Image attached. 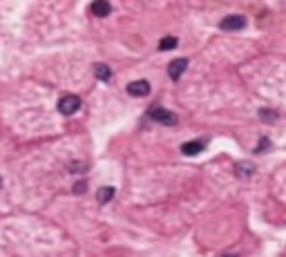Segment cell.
Segmentation results:
<instances>
[{
    "instance_id": "6da1fadb",
    "label": "cell",
    "mask_w": 286,
    "mask_h": 257,
    "mask_svg": "<svg viewBox=\"0 0 286 257\" xmlns=\"http://www.w3.org/2000/svg\"><path fill=\"white\" fill-rule=\"evenodd\" d=\"M150 119L157 121V123H161V125H177V121H179V119H177L175 112L165 110V107H159V105L150 107Z\"/></svg>"
},
{
    "instance_id": "7a4b0ae2",
    "label": "cell",
    "mask_w": 286,
    "mask_h": 257,
    "mask_svg": "<svg viewBox=\"0 0 286 257\" xmlns=\"http://www.w3.org/2000/svg\"><path fill=\"white\" fill-rule=\"evenodd\" d=\"M79 107H81V99L76 94L61 96V101H59V112L61 114L70 116V114H74V112H79Z\"/></svg>"
},
{
    "instance_id": "3957f363",
    "label": "cell",
    "mask_w": 286,
    "mask_h": 257,
    "mask_svg": "<svg viewBox=\"0 0 286 257\" xmlns=\"http://www.w3.org/2000/svg\"><path fill=\"white\" fill-rule=\"evenodd\" d=\"M219 27L226 29V32H237V29H244V27H246V18H244V16H237V14H235V16H226V18H223L221 23H219Z\"/></svg>"
},
{
    "instance_id": "277c9868",
    "label": "cell",
    "mask_w": 286,
    "mask_h": 257,
    "mask_svg": "<svg viewBox=\"0 0 286 257\" xmlns=\"http://www.w3.org/2000/svg\"><path fill=\"white\" fill-rule=\"evenodd\" d=\"M186 70H188V60H186V58H175L173 63L168 65V76L173 81H179L181 74H184Z\"/></svg>"
},
{
    "instance_id": "5b68a950",
    "label": "cell",
    "mask_w": 286,
    "mask_h": 257,
    "mask_svg": "<svg viewBox=\"0 0 286 257\" xmlns=\"http://www.w3.org/2000/svg\"><path fill=\"white\" fill-rule=\"evenodd\" d=\"M130 96H148L150 94V83L148 81H132L128 85Z\"/></svg>"
},
{
    "instance_id": "8992f818",
    "label": "cell",
    "mask_w": 286,
    "mask_h": 257,
    "mask_svg": "<svg viewBox=\"0 0 286 257\" xmlns=\"http://www.w3.org/2000/svg\"><path fill=\"white\" fill-rule=\"evenodd\" d=\"M204 148H206V141H204V139H197V141L184 143V146H181V152H184L186 157H195V154H199Z\"/></svg>"
},
{
    "instance_id": "52a82bcc",
    "label": "cell",
    "mask_w": 286,
    "mask_h": 257,
    "mask_svg": "<svg viewBox=\"0 0 286 257\" xmlns=\"http://www.w3.org/2000/svg\"><path fill=\"white\" fill-rule=\"evenodd\" d=\"M90 12L94 14L96 18H103V16H107V14L112 12V7H110V3H107V0H96V3L90 5Z\"/></svg>"
},
{
    "instance_id": "ba28073f",
    "label": "cell",
    "mask_w": 286,
    "mask_h": 257,
    "mask_svg": "<svg viewBox=\"0 0 286 257\" xmlns=\"http://www.w3.org/2000/svg\"><path fill=\"white\" fill-rule=\"evenodd\" d=\"M112 197H114V188H112V186H103V188H98V192H96L98 204H107V202H112Z\"/></svg>"
},
{
    "instance_id": "9c48e42d",
    "label": "cell",
    "mask_w": 286,
    "mask_h": 257,
    "mask_svg": "<svg viewBox=\"0 0 286 257\" xmlns=\"http://www.w3.org/2000/svg\"><path fill=\"white\" fill-rule=\"evenodd\" d=\"M94 74H96L98 81H110V79H112L110 68H107V65H103V63H96V65H94Z\"/></svg>"
},
{
    "instance_id": "30bf717a",
    "label": "cell",
    "mask_w": 286,
    "mask_h": 257,
    "mask_svg": "<svg viewBox=\"0 0 286 257\" xmlns=\"http://www.w3.org/2000/svg\"><path fill=\"white\" fill-rule=\"evenodd\" d=\"M253 172H255V168L251 166V163H237L235 166V174L237 177H242V179H248Z\"/></svg>"
},
{
    "instance_id": "8fae6325",
    "label": "cell",
    "mask_w": 286,
    "mask_h": 257,
    "mask_svg": "<svg viewBox=\"0 0 286 257\" xmlns=\"http://www.w3.org/2000/svg\"><path fill=\"white\" fill-rule=\"evenodd\" d=\"M177 47V38L175 36H165V38L159 40V49L161 51H168V49H175Z\"/></svg>"
},
{
    "instance_id": "7c38bea8",
    "label": "cell",
    "mask_w": 286,
    "mask_h": 257,
    "mask_svg": "<svg viewBox=\"0 0 286 257\" xmlns=\"http://www.w3.org/2000/svg\"><path fill=\"white\" fill-rule=\"evenodd\" d=\"M259 119L262 121H277V112H273V110H266V107H264V110H259Z\"/></svg>"
},
{
    "instance_id": "4fadbf2b",
    "label": "cell",
    "mask_w": 286,
    "mask_h": 257,
    "mask_svg": "<svg viewBox=\"0 0 286 257\" xmlns=\"http://www.w3.org/2000/svg\"><path fill=\"white\" fill-rule=\"evenodd\" d=\"M87 168V163L83 161H76V163H70V172H83Z\"/></svg>"
},
{
    "instance_id": "5bb4252c",
    "label": "cell",
    "mask_w": 286,
    "mask_h": 257,
    "mask_svg": "<svg viewBox=\"0 0 286 257\" xmlns=\"http://www.w3.org/2000/svg\"><path fill=\"white\" fill-rule=\"evenodd\" d=\"M268 148H270V141H268L266 137H264L262 141H259V146L255 148V152H264V150H268Z\"/></svg>"
},
{
    "instance_id": "9a60e30c",
    "label": "cell",
    "mask_w": 286,
    "mask_h": 257,
    "mask_svg": "<svg viewBox=\"0 0 286 257\" xmlns=\"http://www.w3.org/2000/svg\"><path fill=\"white\" fill-rule=\"evenodd\" d=\"M74 192H76V195L85 192V181H79V183H74Z\"/></svg>"
},
{
    "instance_id": "2e32d148",
    "label": "cell",
    "mask_w": 286,
    "mask_h": 257,
    "mask_svg": "<svg viewBox=\"0 0 286 257\" xmlns=\"http://www.w3.org/2000/svg\"><path fill=\"white\" fill-rule=\"evenodd\" d=\"M223 257H237V255H223Z\"/></svg>"
}]
</instances>
